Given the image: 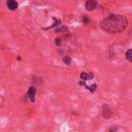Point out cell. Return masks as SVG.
Instances as JSON below:
<instances>
[{
  "label": "cell",
  "instance_id": "12",
  "mask_svg": "<svg viewBox=\"0 0 132 132\" xmlns=\"http://www.w3.org/2000/svg\"><path fill=\"white\" fill-rule=\"evenodd\" d=\"M116 130H117V128H114V129L112 128V129H110V132H116Z\"/></svg>",
  "mask_w": 132,
  "mask_h": 132
},
{
  "label": "cell",
  "instance_id": "9",
  "mask_svg": "<svg viewBox=\"0 0 132 132\" xmlns=\"http://www.w3.org/2000/svg\"><path fill=\"white\" fill-rule=\"evenodd\" d=\"M87 89H89L91 93H94L95 90H96V89H97V85L96 84H93V85H91L90 86H85Z\"/></svg>",
  "mask_w": 132,
  "mask_h": 132
},
{
  "label": "cell",
  "instance_id": "4",
  "mask_svg": "<svg viewBox=\"0 0 132 132\" xmlns=\"http://www.w3.org/2000/svg\"><path fill=\"white\" fill-rule=\"evenodd\" d=\"M7 7L10 10L14 11L18 8V3L16 0H7Z\"/></svg>",
  "mask_w": 132,
  "mask_h": 132
},
{
  "label": "cell",
  "instance_id": "5",
  "mask_svg": "<svg viewBox=\"0 0 132 132\" xmlns=\"http://www.w3.org/2000/svg\"><path fill=\"white\" fill-rule=\"evenodd\" d=\"M80 79L82 81L86 82L87 80H90L94 79V74L93 73H86V72H81L80 74Z\"/></svg>",
  "mask_w": 132,
  "mask_h": 132
},
{
  "label": "cell",
  "instance_id": "3",
  "mask_svg": "<svg viewBox=\"0 0 132 132\" xmlns=\"http://www.w3.org/2000/svg\"><path fill=\"white\" fill-rule=\"evenodd\" d=\"M36 94V89L34 86H31L29 87V89H28V96L29 98V100H31V102L34 103L35 102V96Z\"/></svg>",
  "mask_w": 132,
  "mask_h": 132
},
{
  "label": "cell",
  "instance_id": "13",
  "mask_svg": "<svg viewBox=\"0 0 132 132\" xmlns=\"http://www.w3.org/2000/svg\"><path fill=\"white\" fill-rule=\"evenodd\" d=\"M17 59H18V61H20V60H22V57H17Z\"/></svg>",
  "mask_w": 132,
  "mask_h": 132
},
{
  "label": "cell",
  "instance_id": "8",
  "mask_svg": "<svg viewBox=\"0 0 132 132\" xmlns=\"http://www.w3.org/2000/svg\"><path fill=\"white\" fill-rule=\"evenodd\" d=\"M63 63H65L67 65H69L72 62V58L70 57H69V56H66V57H64L63 58Z\"/></svg>",
  "mask_w": 132,
  "mask_h": 132
},
{
  "label": "cell",
  "instance_id": "2",
  "mask_svg": "<svg viewBox=\"0 0 132 132\" xmlns=\"http://www.w3.org/2000/svg\"><path fill=\"white\" fill-rule=\"evenodd\" d=\"M97 0H87L85 3V8L88 11H92L97 8Z\"/></svg>",
  "mask_w": 132,
  "mask_h": 132
},
{
  "label": "cell",
  "instance_id": "7",
  "mask_svg": "<svg viewBox=\"0 0 132 132\" xmlns=\"http://www.w3.org/2000/svg\"><path fill=\"white\" fill-rule=\"evenodd\" d=\"M125 57L130 62H132V50L131 49H128L125 52Z\"/></svg>",
  "mask_w": 132,
  "mask_h": 132
},
{
  "label": "cell",
  "instance_id": "11",
  "mask_svg": "<svg viewBox=\"0 0 132 132\" xmlns=\"http://www.w3.org/2000/svg\"><path fill=\"white\" fill-rule=\"evenodd\" d=\"M55 44H56V46H60L61 45V40H60V38H56Z\"/></svg>",
  "mask_w": 132,
  "mask_h": 132
},
{
  "label": "cell",
  "instance_id": "6",
  "mask_svg": "<svg viewBox=\"0 0 132 132\" xmlns=\"http://www.w3.org/2000/svg\"><path fill=\"white\" fill-rule=\"evenodd\" d=\"M110 116H111V111H110V110L108 109V108L104 109V110H103V117L104 118L107 119V118H110Z\"/></svg>",
  "mask_w": 132,
  "mask_h": 132
},
{
  "label": "cell",
  "instance_id": "1",
  "mask_svg": "<svg viewBox=\"0 0 132 132\" xmlns=\"http://www.w3.org/2000/svg\"><path fill=\"white\" fill-rule=\"evenodd\" d=\"M128 20L124 15L113 14L100 21V27L107 34H119L128 27Z\"/></svg>",
  "mask_w": 132,
  "mask_h": 132
},
{
  "label": "cell",
  "instance_id": "10",
  "mask_svg": "<svg viewBox=\"0 0 132 132\" xmlns=\"http://www.w3.org/2000/svg\"><path fill=\"white\" fill-rule=\"evenodd\" d=\"M82 21H83V23H89V21H90V20H89V18H88L87 16H84L83 17Z\"/></svg>",
  "mask_w": 132,
  "mask_h": 132
}]
</instances>
